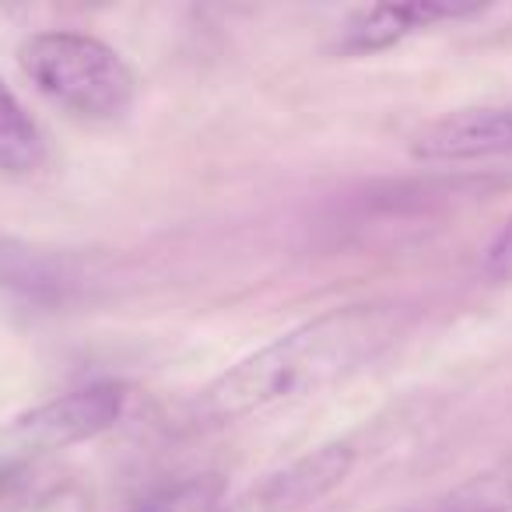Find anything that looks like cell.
I'll list each match as a JSON object with an SVG mask.
<instances>
[{
  "label": "cell",
  "instance_id": "6da1fadb",
  "mask_svg": "<svg viewBox=\"0 0 512 512\" xmlns=\"http://www.w3.org/2000/svg\"><path fill=\"white\" fill-rule=\"evenodd\" d=\"M404 309L386 302L330 309L235 362L204 390L207 418L239 421L348 383L404 337Z\"/></svg>",
  "mask_w": 512,
  "mask_h": 512
},
{
  "label": "cell",
  "instance_id": "7a4b0ae2",
  "mask_svg": "<svg viewBox=\"0 0 512 512\" xmlns=\"http://www.w3.org/2000/svg\"><path fill=\"white\" fill-rule=\"evenodd\" d=\"M18 67L36 92L74 120L116 123L134 109V71L113 46L88 32H36L18 46Z\"/></svg>",
  "mask_w": 512,
  "mask_h": 512
},
{
  "label": "cell",
  "instance_id": "3957f363",
  "mask_svg": "<svg viewBox=\"0 0 512 512\" xmlns=\"http://www.w3.org/2000/svg\"><path fill=\"white\" fill-rule=\"evenodd\" d=\"M123 407H127V393L116 383L67 390L18 414L0 435V446H4L0 453L8 460H29V456H43L53 449L78 446V442L109 432L120 421Z\"/></svg>",
  "mask_w": 512,
  "mask_h": 512
},
{
  "label": "cell",
  "instance_id": "277c9868",
  "mask_svg": "<svg viewBox=\"0 0 512 512\" xmlns=\"http://www.w3.org/2000/svg\"><path fill=\"white\" fill-rule=\"evenodd\" d=\"M355 467L351 442H327L313 453L299 456L288 467L249 484L235 502L221 505V512H306L320 498H327Z\"/></svg>",
  "mask_w": 512,
  "mask_h": 512
},
{
  "label": "cell",
  "instance_id": "5b68a950",
  "mask_svg": "<svg viewBox=\"0 0 512 512\" xmlns=\"http://www.w3.org/2000/svg\"><path fill=\"white\" fill-rule=\"evenodd\" d=\"M418 162H484L512 155V106L456 109L411 137Z\"/></svg>",
  "mask_w": 512,
  "mask_h": 512
},
{
  "label": "cell",
  "instance_id": "8992f818",
  "mask_svg": "<svg viewBox=\"0 0 512 512\" xmlns=\"http://www.w3.org/2000/svg\"><path fill=\"white\" fill-rule=\"evenodd\" d=\"M481 8H456V4H435V0H421V4H379V8H365L348 18L341 32V50L344 53H376L386 46L400 43L404 36L418 29H428L446 18L477 15Z\"/></svg>",
  "mask_w": 512,
  "mask_h": 512
},
{
  "label": "cell",
  "instance_id": "52a82bcc",
  "mask_svg": "<svg viewBox=\"0 0 512 512\" xmlns=\"http://www.w3.org/2000/svg\"><path fill=\"white\" fill-rule=\"evenodd\" d=\"M74 288V271L64 256H50L15 235H0V292L29 302H57Z\"/></svg>",
  "mask_w": 512,
  "mask_h": 512
},
{
  "label": "cell",
  "instance_id": "ba28073f",
  "mask_svg": "<svg viewBox=\"0 0 512 512\" xmlns=\"http://www.w3.org/2000/svg\"><path fill=\"white\" fill-rule=\"evenodd\" d=\"M46 134L32 120L29 109L0 78V172L8 176H32L46 165Z\"/></svg>",
  "mask_w": 512,
  "mask_h": 512
},
{
  "label": "cell",
  "instance_id": "9c48e42d",
  "mask_svg": "<svg viewBox=\"0 0 512 512\" xmlns=\"http://www.w3.org/2000/svg\"><path fill=\"white\" fill-rule=\"evenodd\" d=\"M407 512H512V470H488Z\"/></svg>",
  "mask_w": 512,
  "mask_h": 512
},
{
  "label": "cell",
  "instance_id": "30bf717a",
  "mask_svg": "<svg viewBox=\"0 0 512 512\" xmlns=\"http://www.w3.org/2000/svg\"><path fill=\"white\" fill-rule=\"evenodd\" d=\"M221 481L211 474L186 477V481L165 484L162 491L148 495L134 512H221Z\"/></svg>",
  "mask_w": 512,
  "mask_h": 512
}]
</instances>
